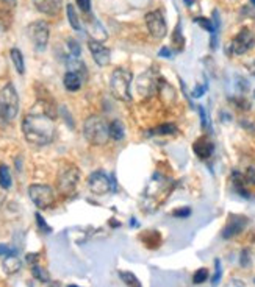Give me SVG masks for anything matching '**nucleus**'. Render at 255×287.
Masks as SVG:
<instances>
[{
  "label": "nucleus",
  "mask_w": 255,
  "mask_h": 287,
  "mask_svg": "<svg viewBox=\"0 0 255 287\" xmlns=\"http://www.w3.org/2000/svg\"><path fill=\"white\" fill-rule=\"evenodd\" d=\"M24 136L33 146H47L55 138V122L52 117L41 111H32L24 117Z\"/></svg>",
  "instance_id": "1"
},
{
  "label": "nucleus",
  "mask_w": 255,
  "mask_h": 287,
  "mask_svg": "<svg viewBox=\"0 0 255 287\" xmlns=\"http://www.w3.org/2000/svg\"><path fill=\"white\" fill-rule=\"evenodd\" d=\"M83 134L93 146H105L110 139V125L102 117L91 116L83 125Z\"/></svg>",
  "instance_id": "2"
},
{
  "label": "nucleus",
  "mask_w": 255,
  "mask_h": 287,
  "mask_svg": "<svg viewBox=\"0 0 255 287\" xmlns=\"http://www.w3.org/2000/svg\"><path fill=\"white\" fill-rule=\"evenodd\" d=\"M132 80L133 75L130 70H127L124 68L116 69L111 74V80H110V89L114 98H118L121 102H130L132 100Z\"/></svg>",
  "instance_id": "3"
},
{
  "label": "nucleus",
  "mask_w": 255,
  "mask_h": 287,
  "mask_svg": "<svg viewBox=\"0 0 255 287\" xmlns=\"http://www.w3.org/2000/svg\"><path fill=\"white\" fill-rule=\"evenodd\" d=\"M19 112V96L15 86L8 83L0 90V119L11 122Z\"/></svg>",
  "instance_id": "4"
},
{
  "label": "nucleus",
  "mask_w": 255,
  "mask_h": 287,
  "mask_svg": "<svg viewBox=\"0 0 255 287\" xmlns=\"http://www.w3.org/2000/svg\"><path fill=\"white\" fill-rule=\"evenodd\" d=\"M79 180H80V170L75 166L69 164L66 167H63L60 174H58V180H57V186L58 190L63 195H69L75 190L79 184Z\"/></svg>",
  "instance_id": "5"
},
{
  "label": "nucleus",
  "mask_w": 255,
  "mask_h": 287,
  "mask_svg": "<svg viewBox=\"0 0 255 287\" xmlns=\"http://www.w3.org/2000/svg\"><path fill=\"white\" fill-rule=\"evenodd\" d=\"M29 195L40 210H49L55 203V190L47 184H32L29 188Z\"/></svg>",
  "instance_id": "6"
},
{
  "label": "nucleus",
  "mask_w": 255,
  "mask_h": 287,
  "mask_svg": "<svg viewBox=\"0 0 255 287\" xmlns=\"http://www.w3.org/2000/svg\"><path fill=\"white\" fill-rule=\"evenodd\" d=\"M29 34H30V39L33 41L35 48L38 52L46 50L47 42H49V36H50V28H49L47 22H44V20L33 22L29 27Z\"/></svg>",
  "instance_id": "7"
},
{
  "label": "nucleus",
  "mask_w": 255,
  "mask_h": 287,
  "mask_svg": "<svg viewBox=\"0 0 255 287\" xmlns=\"http://www.w3.org/2000/svg\"><path fill=\"white\" fill-rule=\"evenodd\" d=\"M146 25L149 28V33L155 39H163L168 33L166 22L163 19V14L160 11H150L146 14Z\"/></svg>",
  "instance_id": "8"
},
{
  "label": "nucleus",
  "mask_w": 255,
  "mask_h": 287,
  "mask_svg": "<svg viewBox=\"0 0 255 287\" xmlns=\"http://www.w3.org/2000/svg\"><path fill=\"white\" fill-rule=\"evenodd\" d=\"M255 44V36L249 28H243L235 38L230 44V48L235 55H244L246 52H249Z\"/></svg>",
  "instance_id": "9"
},
{
  "label": "nucleus",
  "mask_w": 255,
  "mask_h": 287,
  "mask_svg": "<svg viewBox=\"0 0 255 287\" xmlns=\"http://www.w3.org/2000/svg\"><path fill=\"white\" fill-rule=\"evenodd\" d=\"M113 181L104 172H94L88 178V188L96 195H105L111 190Z\"/></svg>",
  "instance_id": "10"
},
{
  "label": "nucleus",
  "mask_w": 255,
  "mask_h": 287,
  "mask_svg": "<svg viewBox=\"0 0 255 287\" xmlns=\"http://www.w3.org/2000/svg\"><path fill=\"white\" fill-rule=\"evenodd\" d=\"M158 76L154 75V70H147L144 72L141 76L138 78V92L139 94H154L157 92V88H158Z\"/></svg>",
  "instance_id": "11"
},
{
  "label": "nucleus",
  "mask_w": 255,
  "mask_h": 287,
  "mask_svg": "<svg viewBox=\"0 0 255 287\" xmlns=\"http://www.w3.org/2000/svg\"><path fill=\"white\" fill-rule=\"evenodd\" d=\"M88 47H89V52H91L94 61L99 64L100 68L107 66V64L110 62V50L100 41H97V39H89Z\"/></svg>",
  "instance_id": "12"
},
{
  "label": "nucleus",
  "mask_w": 255,
  "mask_h": 287,
  "mask_svg": "<svg viewBox=\"0 0 255 287\" xmlns=\"http://www.w3.org/2000/svg\"><path fill=\"white\" fill-rule=\"evenodd\" d=\"M247 225V218L243 217V216H230L228 218L227 225L224 226L222 230V238L224 239H230L236 234H239L241 231L244 230V226Z\"/></svg>",
  "instance_id": "13"
},
{
  "label": "nucleus",
  "mask_w": 255,
  "mask_h": 287,
  "mask_svg": "<svg viewBox=\"0 0 255 287\" xmlns=\"http://www.w3.org/2000/svg\"><path fill=\"white\" fill-rule=\"evenodd\" d=\"M33 5L36 10L47 16H57L61 11V0H33Z\"/></svg>",
  "instance_id": "14"
},
{
  "label": "nucleus",
  "mask_w": 255,
  "mask_h": 287,
  "mask_svg": "<svg viewBox=\"0 0 255 287\" xmlns=\"http://www.w3.org/2000/svg\"><path fill=\"white\" fill-rule=\"evenodd\" d=\"M193 150H194V153L199 156L200 160H207V158H210V156L213 154L214 147H213L211 140H208V138L202 136V138H199V139L194 142Z\"/></svg>",
  "instance_id": "15"
},
{
  "label": "nucleus",
  "mask_w": 255,
  "mask_h": 287,
  "mask_svg": "<svg viewBox=\"0 0 255 287\" xmlns=\"http://www.w3.org/2000/svg\"><path fill=\"white\" fill-rule=\"evenodd\" d=\"M63 83H65V88H66L68 90H71V92H75V90H79V89L82 88V84H83V76H82V74H79V72L69 70V72H66Z\"/></svg>",
  "instance_id": "16"
},
{
  "label": "nucleus",
  "mask_w": 255,
  "mask_h": 287,
  "mask_svg": "<svg viewBox=\"0 0 255 287\" xmlns=\"http://www.w3.org/2000/svg\"><path fill=\"white\" fill-rule=\"evenodd\" d=\"M4 270H5V273L7 275H15V273H18L19 270H21V259L16 256V253L15 254H8V256H5V259H4Z\"/></svg>",
  "instance_id": "17"
},
{
  "label": "nucleus",
  "mask_w": 255,
  "mask_h": 287,
  "mask_svg": "<svg viewBox=\"0 0 255 287\" xmlns=\"http://www.w3.org/2000/svg\"><path fill=\"white\" fill-rule=\"evenodd\" d=\"M157 92H158V96H160V98L164 102V103H169V102H174V98H175V92H174V89L163 80L158 82V88H157Z\"/></svg>",
  "instance_id": "18"
},
{
  "label": "nucleus",
  "mask_w": 255,
  "mask_h": 287,
  "mask_svg": "<svg viewBox=\"0 0 255 287\" xmlns=\"http://www.w3.org/2000/svg\"><path fill=\"white\" fill-rule=\"evenodd\" d=\"M232 182H233V188L235 190L241 195V197H244V198H249V192L246 189V180H244V175L243 174H239V172H233L232 175Z\"/></svg>",
  "instance_id": "19"
},
{
  "label": "nucleus",
  "mask_w": 255,
  "mask_h": 287,
  "mask_svg": "<svg viewBox=\"0 0 255 287\" xmlns=\"http://www.w3.org/2000/svg\"><path fill=\"white\" fill-rule=\"evenodd\" d=\"M10 55H11V60H13V64H15L16 70L22 75L25 72V64H24V56L21 54V50L19 48H11Z\"/></svg>",
  "instance_id": "20"
},
{
  "label": "nucleus",
  "mask_w": 255,
  "mask_h": 287,
  "mask_svg": "<svg viewBox=\"0 0 255 287\" xmlns=\"http://www.w3.org/2000/svg\"><path fill=\"white\" fill-rule=\"evenodd\" d=\"M66 12H68V20H69V24H71V27L74 28V30H82V24H80V19H79V16H77V11H75V8H74V5H68L66 6Z\"/></svg>",
  "instance_id": "21"
},
{
  "label": "nucleus",
  "mask_w": 255,
  "mask_h": 287,
  "mask_svg": "<svg viewBox=\"0 0 255 287\" xmlns=\"http://www.w3.org/2000/svg\"><path fill=\"white\" fill-rule=\"evenodd\" d=\"M124 125L121 124V120H113L110 124V138H113L114 140H121L124 139Z\"/></svg>",
  "instance_id": "22"
},
{
  "label": "nucleus",
  "mask_w": 255,
  "mask_h": 287,
  "mask_svg": "<svg viewBox=\"0 0 255 287\" xmlns=\"http://www.w3.org/2000/svg\"><path fill=\"white\" fill-rule=\"evenodd\" d=\"M177 133V126L174 124H163L154 130H150V134H158V136H164V134H174Z\"/></svg>",
  "instance_id": "23"
},
{
  "label": "nucleus",
  "mask_w": 255,
  "mask_h": 287,
  "mask_svg": "<svg viewBox=\"0 0 255 287\" xmlns=\"http://www.w3.org/2000/svg\"><path fill=\"white\" fill-rule=\"evenodd\" d=\"M0 186L4 189L11 188V174H10L8 166L5 164H0Z\"/></svg>",
  "instance_id": "24"
},
{
  "label": "nucleus",
  "mask_w": 255,
  "mask_h": 287,
  "mask_svg": "<svg viewBox=\"0 0 255 287\" xmlns=\"http://www.w3.org/2000/svg\"><path fill=\"white\" fill-rule=\"evenodd\" d=\"M119 278L129 287H141V282H139L138 278L130 272H119Z\"/></svg>",
  "instance_id": "25"
},
{
  "label": "nucleus",
  "mask_w": 255,
  "mask_h": 287,
  "mask_svg": "<svg viewBox=\"0 0 255 287\" xmlns=\"http://www.w3.org/2000/svg\"><path fill=\"white\" fill-rule=\"evenodd\" d=\"M194 22L199 24L202 28H205L207 32H210L213 34V38H216V32H218V30H216V27H214L213 22L210 19H207V18H196Z\"/></svg>",
  "instance_id": "26"
},
{
  "label": "nucleus",
  "mask_w": 255,
  "mask_h": 287,
  "mask_svg": "<svg viewBox=\"0 0 255 287\" xmlns=\"http://www.w3.org/2000/svg\"><path fill=\"white\" fill-rule=\"evenodd\" d=\"M32 273H33V276H35L38 281L49 282V273L46 272V268H43V267H40V266H33V267H32Z\"/></svg>",
  "instance_id": "27"
},
{
  "label": "nucleus",
  "mask_w": 255,
  "mask_h": 287,
  "mask_svg": "<svg viewBox=\"0 0 255 287\" xmlns=\"http://www.w3.org/2000/svg\"><path fill=\"white\" fill-rule=\"evenodd\" d=\"M208 280V270L207 268H199L196 270V273L193 275V282L194 284H202V282H205Z\"/></svg>",
  "instance_id": "28"
},
{
  "label": "nucleus",
  "mask_w": 255,
  "mask_h": 287,
  "mask_svg": "<svg viewBox=\"0 0 255 287\" xmlns=\"http://www.w3.org/2000/svg\"><path fill=\"white\" fill-rule=\"evenodd\" d=\"M221 276H222V267H221V260L216 259L214 260V275H213V280H211V284L213 287H216L221 281Z\"/></svg>",
  "instance_id": "29"
},
{
  "label": "nucleus",
  "mask_w": 255,
  "mask_h": 287,
  "mask_svg": "<svg viewBox=\"0 0 255 287\" xmlns=\"http://www.w3.org/2000/svg\"><path fill=\"white\" fill-rule=\"evenodd\" d=\"M68 48L71 52V56H74V58H79L80 54H82L80 44L75 41V39H68Z\"/></svg>",
  "instance_id": "30"
},
{
  "label": "nucleus",
  "mask_w": 255,
  "mask_h": 287,
  "mask_svg": "<svg viewBox=\"0 0 255 287\" xmlns=\"http://www.w3.org/2000/svg\"><path fill=\"white\" fill-rule=\"evenodd\" d=\"M239 264H241V267H244V268L250 266V250L249 248H244L243 252H241Z\"/></svg>",
  "instance_id": "31"
},
{
  "label": "nucleus",
  "mask_w": 255,
  "mask_h": 287,
  "mask_svg": "<svg viewBox=\"0 0 255 287\" xmlns=\"http://www.w3.org/2000/svg\"><path fill=\"white\" fill-rule=\"evenodd\" d=\"M172 39H174V44H177L178 47L182 48V46H183V36H182V33H180V24H177V27H175V30H174V36H172Z\"/></svg>",
  "instance_id": "32"
},
{
  "label": "nucleus",
  "mask_w": 255,
  "mask_h": 287,
  "mask_svg": "<svg viewBox=\"0 0 255 287\" xmlns=\"http://www.w3.org/2000/svg\"><path fill=\"white\" fill-rule=\"evenodd\" d=\"M189 214H191L189 208H180V210L172 211V216H174V217H178V218H186V217H189Z\"/></svg>",
  "instance_id": "33"
},
{
  "label": "nucleus",
  "mask_w": 255,
  "mask_h": 287,
  "mask_svg": "<svg viewBox=\"0 0 255 287\" xmlns=\"http://www.w3.org/2000/svg\"><path fill=\"white\" fill-rule=\"evenodd\" d=\"M235 105H236V108H239V110H244V111H247V110H250V103L246 100V98H235V100H232Z\"/></svg>",
  "instance_id": "34"
},
{
  "label": "nucleus",
  "mask_w": 255,
  "mask_h": 287,
  "mask_svg": "<svg viewBox=\"0 0 255 287\" xmlns=\"http://www.w3.org/2000/svg\"><path fill=\"white\" fill-rule=\"evenodd\" d=\"M244 180H246L247 184H252V186L255 184V168H253V167H249L247 170H246Z\"/></svg>",
  "instance_id": "35"
},
{
  "label": "nucleus",
  "mask_w": 255,
  "mask_h": 287,
  "mask_svg": "<svg viewBox=\"0 0 255 287\" xmlns=\"http://www.w3.org/2000/svg\"><path fill=\"white\" fill-rule=\"evenodd\" d=\"M36 222H38V226H40L44 232H50V226H47V224L43 220L40 212H36Z\"/></svg>",
  "instance_id": "36"
},
{
  "label": "nucleus",
  "mask_w": 255,
  "mask_h": 287,
  "mask_svg": "<svg viewBox=\"0 0 255 287\" xmlns=\"http://www.w3.org/2000/svg\"><path fill=\"white\" fill-rule=\"evenodd\" d=\"M15 248L5 245V244H0V256H8V254H15Z\"/></svg>",
  "instance_id": "37"
},
{
  "label": "nucleus",
  "mask_w": 255,
  "mask_h": 287,
  "mask_svg": "<svg viewBox=\"0 0 255 287\" xmlns=\"http://www.w3.org/2000/svg\"><path fill=\"white\" fill-rule=\"evenodd\" d=\"M77 5L80 6L82 11L89 12V10H91V0H77Z\"/></svg>",
  "instance_id": "38"
},
{
  "label": "nucleus",
  "mask_w": 255,
  "mask_h": 287,
  "mask_svg": "<svg viewBox=\"0 0 255 287\" xmlns=\"http://www.w3.org/2000/svg\"><path fill=\"white\" fill-rule=\"evenodd\" d=\"M225 287H244V282L238 278H232L230 281H227Z\"/></svg>",
  "instance_id": "39"
},
{
  "label": "nucleus",
  "mask_w": 255,
  "mask_h": 287,
  "mask_svg": "<svg viewBox=\"0 0 255 287\" xmlns=\"http://www.w3.org/2000/svg\"><path fill=\"white\" fill-rule=\"evenodd\" d=\"M205 90H207V86H205V84H203V86H196L194 90H193V97H197V98L202 97Z\"/></svg>",
  "instance_id": "40"
},
{
  "label": "nucleus",
  "mask_w": 255,
  "mask_h": 287,
  "mask_svg": "<svg viewBox=\"0 0 255 287\" xmlns=\"http://www.w3.org/2000/svg\"><path fill=\"white\" fill-rule=\"evenodd\" d=\"M158 56H163V58H171V56H172V52H171L168 47H163V48L158 52Z\"/></svg>",
  "instance_id": "41"
},
{
  "label": "nucleus",
  "mask_w": 255,
  "mask_h": 287,
  "mask_svg": "<svg viewBox=\"0 0 255 287\" xmlns=\"http://www.w3.org/2000/svg\"><path fill=\"white\" fill-rule=\"evenodd\" d=\"M197 110H199L200 119H202V126H207V116H205V111H203L202 106H197Z\"/></svg>",
  "instance_id": "42"
},
{
  "label": "nucleus",
  "mask_w": 255,
  "mask_h": 287,
  "mask_svg": "<svg viewBox=\"0 0 255 287\" xmlns=\"http://www.w3.org/2000/svg\"><path fill=\"white\" fill-rule=\"evenodd\" d=\"M4 5H7L8 8H15L18 5V0H0Z\"/></svg>",
  "instance_id": "43"
},
{
  "label": "nucleus",
  "mask_w": 255,
  "mask_h": 287,
  "mask_svg": "<svg viewBox=\"0 0 255 287\" xmlns=\"http://www.w3.org/2000/svg\"><path fill=\"white\" fill-rule=\"evenodd\" d=\"M247 70L250 72V75H253V76H255V60H253L252 62H249V64H247Z\"/></svg>",
  "instance_id": "44"
},
{
  "label": "nucleus",
  "mask_w": 255,
  "mask_h": 287,
  "mask_svg": "<svg viewBox=\"0 0 255 287\" xmlns=\"http://www.w3.org/2000/svg\"><path fill=\"white\" fill-rule=\"evenodd\" d=\"M36 256H38V254H29V258H27V259H29V262H32V260L35 262V260H36Z\"/></svg>",
  "instance_id": "45"
},
{
  "label": "nucleus",
  "mask_w": 255,
  "mask_h": 287,
  "mask_svg": "<svg viewBox=\"0 0 255 287\" xmlns=\"http://www.w3.org/2000/svg\"><path fill=\"white\" fill-rule=\"evenodd\" d=\"M183 2H185V5H186V6H191V5L194 4V0H183Z\"/></svg>",
  "instance_id": "46"
},
{
  "label": "nucleus",
  "mask_w": 255,
  "mask_h": 287,
  "mask_svg": "<svg viewBox=\"0 0 255 287\" xmlns=\"http://www.w3.org/2000/svg\"><path fill=\"white\" fill-rule=\"evenodd\" d=\"M250 4H252V5L255 6V0H250Z\"/></svg>",
  "instance_id": "47"
},
{
  "label": "nucleus",
  "mask_w": 255,
  "mask_h": 287,
  "mask_svg": "<svg viewBox=\"0 0 255 287\" xmlns=\"http://www.w3.org/2000/svg\"><path fill=\"white\" fill-rule=\"evenodd\" d=\"M68 287H77V286H74V284H72V286H68Z\"/></svg>",
  "instance_id": "48"
},
{
  "label": "nucleus",
  "mask_w": 255,
  "mask_h": 287,
  "mask_svg": "<svg viewBox=\"0 0 255 287\" xmlns=\"http://www.w3.org/2000/svg\"><path fill=\"white\" fill-rule=\"evenodd\" d=\"M253 98H255V90H253Z\"/></svg>",
  "instance_id": "49"
}]
</instances>
